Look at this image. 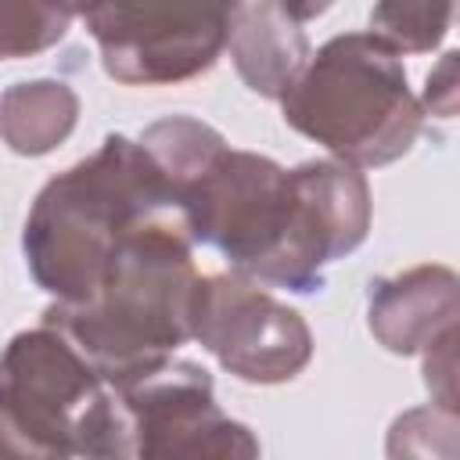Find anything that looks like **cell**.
Listing matches in <instances>:
<instances>
[{"label":"cell","mask_w":460,"mask_h":460,"mask_svg":"<svg viewBox=\"0 0 460 460\" xmlns=\"http://www.w3.org/2000/svg\"><path fill=\"white\" fill-rule=\"evenodd\" d=\"M172 198L190 241L226 255L234 273L288 291H316L323 266L370 230L367 176L334 158L284 169L223 144Z\"/></svg>","instance_id":"obj_1"},{"label":"cell","mask_w":460,"mask_h":460,"mask_svg":"<svg viewBox=\"0 0 460 460\" xmlns=\"http://www.w3.org/2000/svg\"><path fill=\"white\" fill-rule=\"evenodd\" d=\"M180 216H155L129 230L93 298L83 305H47L43 323L115 388H129L162 370L190 338L198 270Z\"/></svg>","instance_id":"obj_2"},{"label":"cell","mask_w":460,"mask_h":460,"mask_svg":"<svg viewBox=\"0 0 460 460\" xmlns=\"http://www.w3.org/2000/svg\"><path fill=\"white\" fill-rule=\"evenodd\" d=\"M162 212H176L165 172L140 140L111 133L36 194L22 234L29 273L54 305H83L119 241Z\"/></svg>","instance_id":"obj_3"},{"label":"cell","mask_w":460,"mask_h":460,"mask_svg":"<svg viewBox=\"0 0 460 460\" xmlns=\"http://www.w3.org/2000/svg\"><path fill=\"white\" fill-rule=\"evenodd\" d=\"M0 460H133L115 388L47 323L0 352Z\"/></svg>","instance_id":"obj_4"},{"label":"cell","mask_w":460,"mask_h":460,"mask_svg":"<svg viewBox=\"0 0 460 460\" xmlns=\"http://www.w3.org/2000/svg\"><path fill=\"white\" fill-rule=\"evenodd\" d=\"M280 104L291 129L352 169L402 158L424 126V108L410 93L399 54L374 32L327 40L309 54Z\"/></svg>","instance_id":"obj_5"},{"label":"cell","mask_w":460,"mask_h":460,"mask_svg":"<svg viewBox=\"0 0 460 460\" xmlns=\"http://www.w3.org/2000/svg\"><path fill=\"white\" fill-rule=\"evenodd\" d=\"M101 47V65L126 86H169L216 65L226 47L223 4H93L75 11Z\"/></svg>","instance_id":"obj_6"},{"label":"cell","mask_w":460,"mask_h":460,"mask_svg":"<svg viewBox=\"0 0 460 460\" xmlns=\"http://www.w3.org/2000/svg\"><path fill=\"white\" fill-rule=\"evenodd\" d=\"M190 338L201 341L223 370L252 385L291 381L313 359L305 320L241 273L198 277Z\"/></svg>","instance_id":"obj_7"},{"label":"cell","mask_w":460,"mask_h":460,"mask_svg":"<svg viewBox=\"0 0 460 460\" xmlns=\"http://www.w3.org/2000/svg\"><path fill=\"white\" fill-rule=\"evenodd\" d=\"M115 395L133 428V460H259L255 431L219 410L208 370L190 359H169Z\"/></svg>","instance_id":"obj_8"},{"label":"cell","mask_w":460,"mask_h":460,"mask_svg":"<svg viewBox=\"0 0 460 460\" xmlns=\"http://www.w3.org/2000/svg\"><path fill=\"white\" fill-rule=\"evenodd\" d=\"M323 4L295 7V4H234L226 47L237 65V75L248 90L280 101L288 86L309 61V40L302 32V18L320 14Z\"/></svg>","instance_id":"obj_9"},{"label":"cell","mask_w":460,"mask_h":460,"mask_svg":"<svg viewBox=\"0 0 460 460\" xmlns=\"http://www.w3.org/2000/svg\"><path fill=\"white\" fill-rule=\"evenodd\" d=\"M456 327V277L446 266H413L370 284V331L399 356L424 352Z\"/></svg>","instance_id":"obj_10"},{"label":"cell","mask_w":460,"mask_h":460,"mask_svg":"<svg viewBox=\"0 0 460 460\" xmlns=\"http://www.w3.org/2000/svg\"><path fill=\"white\" fill-rule=\"evenodd\" d=\"M79 119V97L61 79L14 83L0 97V137L14 155L54 151Z\"/></svg>","instance_id":"obj_11"},{"label":"cell","mask_w":460,"mask_h":460,"mask_svg":"<svg viewBox=\"0 0 460 460\" xmlns=\"http://www.w3.org/2000/svg\"><path fill=\"white\" fill-rule=\"evenodd\" d=\"M388 460H456V410L428 402L388 428Z\"/></svg>","instance_id":"obj_12"},{"label":"cell","mask_w":460,"mask_h":460,"mask_svg":"<svg viewBox=\"0 0 460 460\" xmlns=\"http://www.w3.org/2000/svg\"><path fill=\"white\" fill-rule=\"evenodd\" d=\"M453 14V4H377L370 11V32L395 54H424L442 43Z\"/></svg>","instance_id":"obj_13"},{"label":"cell","mask_w":460,"mask_h":460,"mask_svg":"<svg viewBox=\"0 0 460 460\" xmlns=\"http://www.w3.org/2000/svg\"><path fill=\"white\" fill-rule=\"evenodd\" d=\"M75 11L58 4H0V61L29 58L65 40Z\"/></svg>","instance_id":"obj_14"},{"label":"cell","mask_w":460,"mask_h":460,"mask_svg":"<svg viewBox=\"0 0 460 460\" xmlns=\"http://www.w3.org/2000/svg\"><path fill=\"white\" fill-rule=\"evenodd\" d=\"M453 72H456V54L449 50V54L442 58V65L428 75V90H424V104H428L435 115H442V119H449L453 108H456V79H453ZM424 104H420V108H424Z\"/></svg>","instance_id":"obj_15"}]
</instances>
